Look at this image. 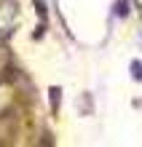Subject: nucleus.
Listing matches in <instances>:
<instances>
[{"mask_svg": "<svg viewBox=\"0 0 142 147\" xmlns=\"http://www.w3.org/2000/svg\"><path fill=\"white\" fill-rule=\"evenodd\" d=\"M131 75H137V80H142V64H139V62L131 64Z\"/></svg>", "mask_w": 142, "mask_h": 147, "instance_id": "f257e3e1", "label": "nucleus"}]
</instances>
